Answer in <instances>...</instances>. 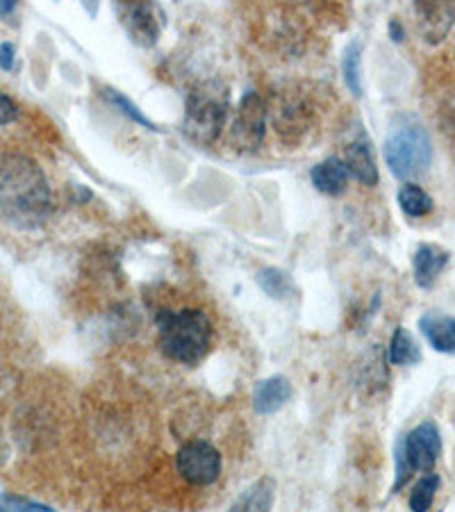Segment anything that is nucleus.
<instances>
[{"label":"nucleus","mask_w":455,"mask_h":512,"mask_svg":"<svg viewBox=\"0 0 455 512\" xmlns=\"http://www.w3.org/2000/svg\"><path fill=\"white\" fill-rule=\"evenodd\" d=\"M399 205L408 217H426L433 212V198H430L419 185H403L399 192Z\"/></svg>","instance_id":"dca6fc26"},{"label":"nucleus","mask_w":455,"mask_h":512,"mask_svg":"<svg viewBox=\"0 0 455 512\" xmlns=\"http://www.w3.org/2000/svg\"><path fill=\"white\" fill-rule=\"evenodd\" d=\"M433 160V144L426 128L415 119H401L385 142V162L399 180L424 176Z\"/></svg>","instance_id":"7ed1b4c3"},{"label":"nucleus","mask_w":455,"mask_h":512,"mask_svg":"<svg viewBox=\"0 0 455 512\" xmlns=\"http://www.w3.org/2000/svg\"><path fill=\"white\" fill-rule=\"evenodd\" d=\"M390 30H392V35H396V37H394L396 41L403 39V30H399V23L392 21V23H390Z\"/></svg>","instance_id":"bb28decb"},{"label":"nucleus","mask_w":455,"mask_h":512,"mask_svg":"<svg viewBox=\"0 0 455 512\" xmlns=\"http://www.w3.org/2000/svg\"><path fill=\"white\" fill-rule=\"evenodd\" d=\"M157 340L167 358L194 365L212 344V321L203 310L182 308L178 312H160L155 319Z\"/></svg>","instance_id":"f03ea898"},{"label":"nucleus","mask_w":455,"mask_h":512,"mask_svg":"<svg viewBox=\"0 0 455 512\" xmlns=\"http://www.w3.org/2000/svg\"><path fill=\"white\" fill-rule=\"evenodd\" d=\"M0 510H51L44 503H37V501H28V499H21V497H0Z\"/></svg>","instance_id":"4be33fe9"},{"label":"nucleus","mask_w":455,"mask_h":512,"mask_svg":"<svg viewBox=\"0 0 455 512\" xmlns=\"http://www.w3.org/2000/svg\"><path fill=\"white\" fill-rule=\"evenodd\" d=\"M292 396V385L283 376H271L267 381L258 383L253 392V408L260 415H273L285 406Z\"/></svg>","instance_id":"4468645a"},{"label":"nucleus","mask_w":455,"mask_h":512,"mask_svg":"<svg viewBox=\"0 0 455 512\" xmlns=\"http://www.w3.org/2000/svg\"><path fill=\"white\" fill-rule=\"evenodd\" d=\"M176 467L189 485H212L221 476V453L208 442H187L178 451Z\"/></svg>","instance_id":"6e6552de"},{"label":"nucleus","mask_w":455,"mask_h":512,"mask_svg":"<svg viewBox=\"0 0 455 512\" xmlns=\"http://www.w3.org/2000/svg\"><path fill=\"white\" fill-rule=\"evenodd\" d=\"M421 360V349L405 328H396L390 342V362L396 367L417 365Z\"/></svg>","instance_id":"2eb2a0df"},{"label":"nucleus","mask_w":455,"mask_h":512,"mask_svg":"<svg viewBox=\"0 0 455 512\" xmlns=\"http://www.w3.org/2000/svg\"><path fill=\"white\" fill-rule=\"evenodd\" d=\"M264 132H267V107L258 94L248 92L230 123V142L242 153H253L262 146Z\"/></svg>","instance_id":"0eeeda50"},{"label":"nucleus","mask_w":455,"mask_h":512,"mask_svg":"<svg viewBox=\"0 0 455 512\" xmlns=\"http://www.w3.org/2000/svg\"><path fill=\"white\" fill-rule=\"evenodd\" d=\"M114 12L128 37L137 46L151 48L162 32V14L157 0H112Z\"/></svg>","instance_id":"423d86ee"},{"label":"nucleus","mask_w":455,"mask_h":512,"mask_svg":"<svg viewBox=\"0 0 455 512\" xmlns=\"http://www.w3.org/2000/svg\"><path fill=\"white\" fill-rule=\"evenodd\" d=\"M342 73L346 85L355 96L362 94V73H360V44H351L342 57Z\"/></svg>","instance_id":"aec40b11"},{"label":"nucleus","mask_w":455,"mask_h":512,"mask_svg":"<svg viewBox=\"0 0 455 512\" xmlns=\"http://www.w3.org/2000/svg\"><path fill=\"white\" fill-rule=\"evenodd\" d=\"M273 492H276V485L271 478H262L235 503V510H269L273 506Z\"/></svg>","instance_id":"f3484780"},{"label":"nucleus","mask_w":455,"mask_h":512,"mask_svg":"<svg viewBox=\"0 0 455 512\" xmlns=\"http://www.w3.org/2000/svg\"><path fill=\"white\" fill-rule=\"evenodd\" d=\"M312 185L317 192L326 194V196H339L344 194L346 185H349V169H346L344 160L339 158H328L324 162H319L317 167L310 171Z\"/></svg>","instance_id":"f8f14e48"},{"label":"nucleus","mask_w":455,"mask_h":512,"mask_svg":"<svg viewBox=\"0 0 455 512\" xmlns=\"http://www.w3.org/2000/svg\"><path fill=\"white\" fill-rule=\"evenodd\" d=\"M226 119V92L217 82H205V85L192 89V94H189L185 119H182V132H185L189 142L210 146L217 142L223 128H226Z\"/></svg>","instance_id":"20e7f679"},{"label":"nucleus","mask_w":455,"mask_h":512,"mask_svg":"<svg viewBox=\"0 0 455 512\" xmlns=\"http://www.w3.org/2000/svg\"><path fill=\"white\" fill-rule=\"evenodd\" d=\"M16 5H19V0H0V16H10L14 10H16Z\"/></svg>","instance_id":"393cba45"},{"label":"nucleus","mask_w":455,"mask_h":512,"mask_svg":"<svg viewBox=\"0 0 455 512\" xmlns=\"http://www.w3.org/2000/svg\"><path fill=\"white\" fill-rule=\"evenodd\" d=\"M344 164L349 169V176H353L358 183L374 187L378 183V169L374 153H371V146L367 139H358L349 148H346Z\"/></svg>","instance_id":"ddd939ff"},{"label":"nucleus","mask_w":455,"mask_h":512,"mask_svg":"<svg viewBox=\"0 0 455 512\" xmlns=\"http://www.w3.org/2000/svg\"><path fill=\"white\" fill-rule=\"evenodd\" d=\"M53 196L35 160L5 155L0 160V214L19 230H37L51 217Z\"/></svg>","instance_id":"f257e3e1"},{"label":"nucleus","mask_w":455,"mask_h":512,"mask_svg":"<svg viewBox=\"0 0 455 512\" xmlns=\"http://www.w3.org/2000/svg\"><path fill=\"white\" fill-rule=\"evenodd\" d=\"M446 264H449V251H444L437 244H421L415 258H412V269H415V283L421 289H430L437 278L442 276Z\"/></svg>","instance_id":"9d476101"},{"label":"nucleus","mask_w":455,"mask_h":512,"mask_svg":"<svg viewBox=\"0 0 455 512\" xmlns=\"http://www.w3.org/2000/svg\"><path fill=\"white\" fill-rule=\"evenodd\" d=\"M421 35L430 44H440L455 23V0H417Z\"/></svg>","instance_id":"1a4fd4ad"},{"label":"nucleus","mask_w":455,"mask_h":512,"mask_svg":"<svg viewBox=\"0 0 455 512\" xmlns=\"http://www.w3.org/2000/svg\"><path fill=\"white\" fill-rule=\"evenodd\" d=\"M419 330L435 351L455 355V317L428 312L419 319Z\"/></svg>","instance_id":"9b49d317"},{"label":"nucleus","mask_w":455,"mask_h":512,"mask_svg":"<svg viewBox=\"0 0 455 512\" xmlns=\"http://www.w3.org/2000/svg\"><path fill=\"white\" fill-rule=\"evenodd\" d=\"M451 130L455 132V107L451 110Z\"/></svg>","instance_id":"cd10ccee"},{"label":"nucleus","mask_w":455,"mask_h":512,"mask_svg":"<svg viewBox=\"0 0 455 512\" xmlns=\"http://www.w3.org/2000/svg\"><path fill=\"white\" fill-rule=\"evenodd\" d=\"M78 3L85 7V10L91 14V16H96V10H98V3H101V0H78Z\"/></svg>","instance_id":"a878e982"},{"label":"nucleus","mask_w":455,"mask_h":512,"mask_svg":"<svg viewBox=\"0 0 455 512\" xmlns=\"http://www.w3.org/2000/svg\"><path fill=\"white\" fill-rule=\"evenodd\" d=\"M258 285L262 287V292H267L273 299H287L289 294L294 292V283L285 271L280 269H262L258 274Z\"/></svg>","instance_id":"a211bd4d"},{"label":"nucleus","mask_w":455,"mask_h":512,"mask_svg":"<svg viewBox=\"0 0 455 512\" xmlns=\"http://www.w3.org/2000/svg\"><path fill=\"white\" fill-rule=\"evenodd\" d=\"M107 98H110V101L119 107V110L123 112V114H128V117L135 121V123H139V126H144V128H148V130H155V126L151 121H148L142 112L137 110L135 105H132L126 96H119V94H114V92H110L107 94Z\"/></svg>","instance_id":"412c9836"},{"label":"nucleus","mask_w":455,"mask_h":512,"mask_svg":"<svg viewBox=\"0 0 455 512\" xmlns=\"http://www.w3.org/2000/svg\"><path fill=\"white\" fill-rule=\"evenodd\" d=\"M16 119H19V107L10 96L0 92V126H10Z\"/></svg>","instance_id":"5701e85b"},{"label":"nucleus","mask_w":455,"mask_h":512,"mask_svg":"<svg viewBox=\"0 0 455 512\" xmlns=\"http://www.w3.org/2000/svg\"><path fill=\"white\" fill-rule=\"evenodd\" d=\"M440 487V476L433 472H426L424 478H419V483L415 485V490L410 494V508L417 512H426L430 510L435 501V492Z\"/></svg>","instance_id":"6ab92c4d"},{"label":"nucleus","mask_w":455,"mask_h":512,"mask_svg":"<svg viewBox=\"0 0 455 512\" xmlns=\"http://www.w3.org/2000/svg\"><path fill=\"white\" fill-rule=\"evenodd\" d=\"M442 453V437L433 421H424L417 428L401 437L396 444V483L394 492L408 483L412 472H433L437 458Z\"/></svg>","instance_id":"39448f33"},{"label":"nucleus","mask_w":455,"mask_h":512,"mask_svg":"<svg viewBox=\"0 0 455 512\" xmlns=\"http://www.w3.org/2000/svg\"><path fill=\"white\" fill-rule=\"evenodd\" d=\"M14 60H16L14 44H3V46H0V69L12 71L14 69Z\"/></svg>","instance_id":"b1692460"}]
</instances>
